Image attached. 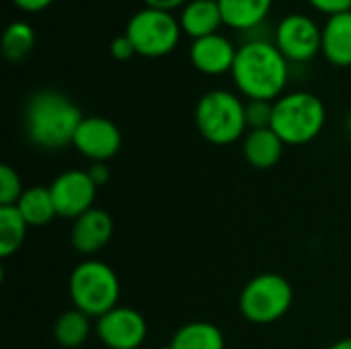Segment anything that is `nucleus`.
Instances as JSON below:
<instances>
[{"label":"nucleus","instance_id":"obj_20","mask_svg":"<svg viewBox=\"0 0 351 349\" xmlns=\"http://www.w3.org/2000/svg\"><path fill=\"white\" fill-rule=\"evenodd\" d=\"M90 331H93L90 317H86L78 309H70L58 317L53 325V339L60 348L76 349L86 344Z\"/></svg>","mask_w":351,"mask_h":349},{"label":"nucleus","instance_id":"obj_18","mask_svg":"<svg viewBox=\"0 0 351 349\" xmlns=\"http://www.w3.org/2000/svg\"><path fill=\"white\" fill-rule=\"evenodd\" d=\"M226 339L220 327L208 321H191L179 327L171 344L162 349H224Z\"/></svg>","mask_w":351,"mask_h":349},{"label":"nucleus","instance_id":"obj_13","mask_svg":"<svg viewBox=\"0 0 351 349\" xmlns=\"http://www.w3.org/2000/svg\"><path fill=\"white\" fill-rule=\"evenodd\" d=\"M113 230H115V224H113L111 214L107 210L93 208L74 220L70 243L76 253L93 257L109 245Z\"/></svg>","mask_w":351,"mask_h":349},{"label":"nucleus","instance_id":"obj_22","mask_svg":"<svg viewBox=\"0 0 351 349\" xmlns=\"http://www.w3.org/2000/svg\"><path fill=\"white\" fill-rule=\"evenodd\" d=\"M29 224L16 206H0V257H12L25 243Z\"/></svg>","mask_w":351,"mask_h":349},{"label":"nucleus","instance_id":"obj_19","mask_svg":"<svg viewBox=\"0 0 351 349\" xmlns=\"http://www.w3.org/2000/svg\"><path fill=\"white\" fill-rule=\"evenodd\" d=\"M16 208L29 226H45L53 218H58L49 187H43V185L27 187L21 200L16 202Z\"/></svg>","mask_w":351,"mask_h":349},{"label":"nucleus","instance_id":"obj_3","mask_svg":"<svg viewBox=\"0 0 351 349\" xmlns=\"http://www.w3.org/2000/svg\"><path fill=\"white\" fill-rule=\"evenodd\" d=\"M195 128L214 146H228L247 136L245 101L226 88H214L199 97L195 105Z\"/></svg>","mask_w":351,"mask_h":349},{"label":"nucleus","instance_id":"obj_1","mask_svg":"<svg viewBox=\"0 0 351 349\" xmlns=\"http://www.w3.org/2000/svg\"><path fill=\"white\" fill-rule=\"evenodd\" d=\"M234 86L247 101H278L290 80V62L274 39L253 37L239 45L230 70Z\"/></svg>","mask_w":351,"mask_h":349},{"label":"nucleus","instance_id":"obj_23","mask_svg":"<svg viewBox=\"0 0 351 349\" xmlns=\"http://www.w3.org/2000/svg\"><path fill=\"white\" fill-rule=\"evenodd\" d=\"M23 191L25 187H23L21 175L10 165H2L0 167V206H16Z\"/></svg>","mask_w":351,"mask_h":349},{"label":"nucleus","instance_id":"obj_14","mask_svg":"<svg viewBox=\"0 0 351 349\" xmlns=\"http://www.w3.org/2000/svg\"><path fill=\"white\" fill-rule=\"evenodd\" d=\"M321 53L337 68H351V10L327 16Z\"/></svg>","mask_w":351,"mask_h":349},{"label":"nucleus","instance_id":"obj_31","mask_svg":"<svg viewBox=\"0 0 351 349\" xmlns=\"http://www.w3.org/2000/svg\"><path fill=\"white\" fill-rule=\"evenodd\" d=\"M346 130H348V134H350L351 138V111L350 115H348V119H346Z\"/></svg>","mask_w":351,"mask_h":349},{"label":"nucleus","instance_id":"obj_4","mask_svg":"<svg viewBox=\"0 0 351 349\" xmlns=\"http://www.w3.org/2000/svg\"><path fill=\"white\" fill-rule=\"evenodd\" d=\"M327 121L325 103L308 91L284 93L274 101L271 130L286 146H304L319 138Z\"/></svg>","mask_w":351,"mask_h":349},{"label":"nucleus","instance_id":"obj_6","mask_svg":"<svg viewBox=\"0 0 351 349\" xmlns=\"http://www.w3.org/2000/svg\"><path fill=\"white\" fill-rule=\"evenodd\" d=\"M294 302L292 284L280 274H259L239 296L241 315L253 325H271L288 315Z\"/></svg>","mask_w":351,"mask_h":349},{"label":"nucleus","instance_id":"obj_28","mask_svg":"<svg viewBox=\"0 0 351 349\" xmlns=\"http://www.w3.org/2000/svg\"><path fill=\"white\" fill-rule=\"evenodd\" d=\"M88 175H90V179H93V183H95L97 187H103V185L109 181L111 171H109L107 163H93L90 169H88Z\"/></svg>","mask_w":351,"mask_h":349},{"label":"nucleus","instance_id":"obj_26","mask_svg":"<svg viewBox=\"0 0 351 349\" xmlns=\"http://www.w3.org/2000/svg\"><path fill=\"white\" fill-rule=\"evenodd\" d=\"M315 10L331 16V14H337V12H346L351 10V0H306Z\"/></svg>","mask_w":351,"mask_h":349},{"label":"nucleus","instance_id":"obj_10","mask_svg":"<svg viewBox=\"0 0 351 349\" xmlns=\"http://www.w3.org/2000/svg\"><path fill=\"white\" fill-rule=\"evenodd\" d=\"M95 333L107 349H140L148 337V323L136 309L115 306L97 319Z\"/></svg>","mask_w":351,"mask_h":349},{"label":"nucleus","instance_id":"obj_17","mask_svg":"<svg viewBox=\"0 0 351 349\" xmlns=\"http://www.w3.org/2000/svg\"><path fill=\"white\" fill-rule=\"evenodd\" d=\"M224 25L234 31H253L261 27L274 6V0H218Z\"/></svg>","mask_w":351,"mask_h":349},{"label":"nucleus","instance_id":"obj_8","mask_svg":"<svg viewBox=\"0 0 351 349\" xmlns=\"http://www.w3.org/2000/svg\"><path fill=\"white\" fill-rule=\"evenodd\" d=\"M274 43L288 62L306 64L321 53L323 27L304 12H290L276 25Z\"/></svg>","mask_w":351,"mask_h":349},{"label":"nucleus","instance_id":"obj_7","mask_svg":"<svg viewBox=\"0 0 351 349\" xmlns=\"http://www.w3.org/2000/svg\"><path fill=\"white\" fill-rule=\"evenodd\" d=\"M181 23L173 12L156 8H140L125 25L123 35L132 41L136 56L142 58H165L181 41Z\"/></svg>","mask_w":351,"mask_h":349},{"label":"nucleus","instance_id":"obj_25","mask_svg":"<svg viewBox=\"0 0 351 349\" xmlns=\"http://www.w3.org/2000/svg\"><path fill=\"white\" fill-rule=\"evenodd\" d=\"M109 53L117 60V62H128L136 56V49L132 45V41L125 35H119L115 39H111L109 43Z\"/></svg>","mask_w":351,"mask_h":349},{"label":"nucleus","instance_id":"obj_11","mask_svg":"<svg viewBox=\"0 0 351 349\" xmlns=\"http://www.w3.org/2000/svg\"><path fill=\"white\" fill-rule=\"evenodd\" d=\"M121 132L109 117L88 115L80 121L72 146L93 163H107L121 150Z\"/></svg>","mask_w":351,"mask_h":349},{"label":"nucleus","instance_id":"obj_16","mask_svg":"<svg viewBox=\"0 0 351 349\" xmlns=\"http://www.w3.org/2000/svg\"><path fill=\"white\" fill-rule=\"evenodd\" d=\"M179 23L185 35L199 39L220 33L224 19L218 0H189L179 12Z\"/></svg>","mask_w":351,"mask_h":349},{"label":"nucleus","instance_id":"obj_2","mask_svg":"<svg viewBox=\"0 0 351 349\" xmlns=\"http://www.w3.org/2000/svg\"><path fill=\"white\" fill-rule=\"evenodd\" d=\"M84 119L80 107L60 91H37L25 107V136L41 150H62L72 144Z\"/></svg>","mask_w":351,"mask_h":349},{"label":"nucleus","instance_id":"obj_5","mask_svg":"<svg viewBox=\"0 0 351 349\" xmlns=\"http://www.w3.org/2000/svg\"><path fill=\"white\" fill-rule=\"evenodd\" d=\"M68 292L74 309L90 319H101L119 306L121 284L109 263L101 259H86L72 269Z\"/></svg>","mask_w":351,"mask_h":349},{"label":"nucleus","instance_id":"obj_12","mask_svg":"<svg viewBox=\"0 0 351 349\" xmlns=\"http://www.w3.org/2000/svg\"><path fill=\"white\" fill-rule=\"evenodd\" d=\"M237 51H239V47H234V43L226 35L214 33V35L199 37V39L191 41L189 62L202 74L220 76V74H226L232 70Z\"/></svg>","mask_w":351,"mask_h":349},{"label":"nucleus","instance_id":"obj_29","mask_svg":"<svg viewBox=\"0 0 351 349\" xmlns=\"http://www.w3.org/2000/svg\"><path fill=\"white\" fill-rule=\"evenodd\" d=\"M142 2H144V6H148V8L173 12V10H177V8H183L189 0H142Z\"/></svg>","mask_w":351,"mask_h":349},{"label":"nucleus","instance_id":"obj_24","mask_svg":"<svg viewBox=\"0 0 351 349\" xmlns=\"http://www.w3.org/2000/svg\"><path fill=\"white\" fill-rule=\"evenodd\" d=\"M245 115H247L249 130L271 128L274 103L271 101H245Z\"/></svg>","mask_w":351,"mask_h":349},{"label":"nucleus","instance_id":"obj_30","mask_svg":"<svg viewBox=\"0 0 351 349\" xmlns=\"http://www.w3.org/2000/svg\"><path fill=\"white\" fill-rule=\"evenodd\" d=\"M329 349H351V337H343V339L335 341Z\"/></svg>","mask_w":351,"mask_h":349},{"label":"nucleus","instance_id":"obj_9","mask_svg":"<svg viewBox=\"0 0 351 349\" xmlns=\"http://www.w3.org/2000/svg\"><path fill=\"white\" fill-rule=\"evenodd\" d=\"M97 189L99 187L93 183L88 171L70 169V171L60 173L49 185V193H51L58 218H66L74 222L76 218L93 210Z\"/></svg>","mask_w":351,"mask_h":349},{"label":"nucleus","instance_id":"obj_27","mask_svg":"<svg viewBox=\"0 0 351 349\" xmlns=\"http://www.w3.org/2000/svg\"><path fill=\"white\" fill-rule=\"evenodd\" d=\"M19 10L23 12H29V14H35V12H41L45 8H49L53 4V0H10Z\"/></svg>","mask_w":351,"mask_h":349},{"label":"nucleus","instance_id":"obj_21","mask_svg":"<svg viewBox=\"0 0 351 349\" xmlns=\"http://www.w3.org/2000/svg\"><path fill=\"white\" fill-rule=\"evenodd\" d=\"M35 41H37L35 29L27 21L8 23L2 33V43H0L4 60L12 62V64L25 62L31 56V51L35 49Z\"/></svg>","mask_w":351,"mask_h":349},{"label":"nucleus","instance_id":"obj_15","mask_svg":"<svg viewBox=\"0 0 351 349\" xmlns=\"http://www.w3.org/2000/svg\"><path fill=\"white\" fill-rule=\"evenodd\" d=\"M284 148L286 144L271 128L249 130L247 136L243 138V156L251 167L259 171L274 169L282 160Z\"/></svg>","mask_w":351,"mask_h":349}]
</instances>
